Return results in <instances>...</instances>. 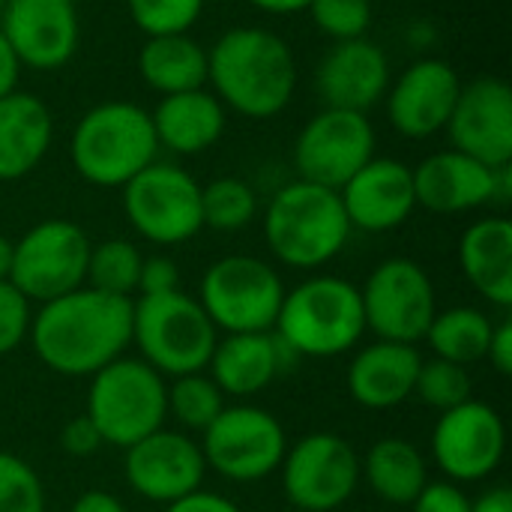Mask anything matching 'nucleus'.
Listing matches in <instances>:
<instances>
[{
  "label": "nucleus",
  "instance_id": "58836bf2",
  "mask_svg": "<svg viewBox=\"0 0 512 512\" xmlns=\"http://www.w3.org/2000/svg\"><path fill=\"white\" fill-rule=\"evenodd\" d=\"M414 512H471V498L459 483L429 480L411 504Z\"/></svg>",
  "mask_w": 512,
  "mask_h": 512
},
{
  "label": "nucleus",
  "instance_id": "e433bc0d",
  "mask_svg": "<svg viewBox=\"0 0 512 512\" xmlns=\"http://www.w3.org/2000/svg\"><path fill=\"white\" fill-rule=\"evenodd\" d=\"M309 12H312L315 24L339 42L363 39V33L369 30V21H372L369 0H312Z\"/></svg>",
  "mask_w": 512,
  "mask_h": 512
},
{
  "label": "nucleus",
  "instance_id": "f704fd0d",
  "mask_svg": "<svg viewBox=\"0 0 512 512\" xmlns=\"http://www.w3.org/2000/svg\"><path fill=\"white\" fill-rule=\"evenodd\" d=\"M45 486L33 465L0 450V512H45Z\"/></svg>",
  "mask_w": 512,
  "mask_h": 512
},
{
  "label": "nucleus",
  "instance_id": "a18cd8bd",
  "mask_svg": "<svg viewBox=\"0 0 512 512\" xmlns=\"http://www.w3.org/2000/svg\"><path fill=\"white\" fill-rule=\"evenodd\" d=\"M18 69H21V63H18L12 45L6 42V36H3V30H0V96H6V93L15 90V84H18Z\"/></svg>",
  "mask_w": 512,
  "mask_h": 512
},
{
  "label": "nucleus",
  "instance_id": "20e7f679",
  "mask_svg": "<svg viewBox=\"0 0 512 512\" xmlns=\"http://www.w3.org/2000/svg\"><path fill=\"white\" fill-rule=\"evenodd\" d=\"M348 237L351 222L336 189L297 180L267 204L264 240L285 267L318 270L345 249Z\"/></svg>",
  "mask_w": 512,
  "mask_h": 512
},
{
  "label": "nucleus",
  "instance_id": "1a4fd4ad",
  "mask_svg": "<svg viewBox=\"0 0 512 512\" xmlns=\"http://www.w3.org/2000/svg\"><path fill=\"white\" fill-rule=\"evenodd\" d=\"M201 456L210 471L231 483H258L279 471L288 435L279 417L258 405H225L207 432H201Z\"/></svg>",
  "mask_w": 512,
  "mask_h": 512
},
{
  "label": "nucleus",
  "instance_id": "393cba45",
  "mask_svg": "<svg viewBox=\"0 0 512 512\" xmlns=\"http://www.w3.org/2000/svg\"><path fill=\"white\" fill-rule=\"evenodd\" d=\"M459 264L471 288L489 303L512 306V222L489 216L474 222L459 243Z\"/></svg>",
  "mask_w": 512,
  "mask_h": 512
},
{
  "label": "nucleus",
  "instance_id": "b1692460",
  "mask_svg": "<svg viewBox=\"0 0 512 512\" xmlns=\"http://www.w3.org/2000/svg\"><path fill=\"white\" fill-rule=\"evenodd\" d=\"M288 360L291 354L273 333H222L207 369L225 399H252L282 375Z\"/></svg>",
  "mask_w": 512,
  "mask_h": 512
},
{
  "label": "nucleus",
  "instance_id": "3c124183",
  "mask_svg": "<svg viewBox=\"0 0 512 512\" xmlns=\"http://www.w3.org/2000/svg\"><path fill=\"white\" fill-rule=\"evenodd\" d=\"M66 3H72V6H75V3H81V0H66Z\"/></svg>",
  "mask_w": 512,
  "mask_h": 512
},
{
  "label": "nucleus",
  "instance_id": "39448f33",
  "mask_svg": "<svg viewBox=\"0 0 512 512\" xmlns=\"http://www.w3.org/2000/svg\"><path fill=\"white\" fill-rule=\"evenodd\" d=\"M159 141L153 120L132 102H105L90 108L69 141L75 171L93 186H126L156 159Z\"/></svg>",
  "mask_w": 512,
  "mask_h": 512
},
{
  "label": "nucleus",
  "instance_id": "0eeeda50",
  "mask_svg": "<svg viewBox=\"0 0 512 512\" xmlns=\"http://www.w3.org/2000/svg\"><path fill=\"white\" fill-rule=\"evenodd\" d=\"M105 444L129 450L168 420V384L141 357H117L90 378L84 411Z\"/></svg>",
  "mask_w": 512,
  "mask_h": 512
},
{
  "label": "nucleus",
  "instance_id": "37998d69",
  "mask_svg": "<svg viewBox=\"0 0 512 512\" xmlns=\"http://www.w3.org/2000/svg\"><path fill=\"white\" fill-rule=\"evenodd\" d=\"M486 360L495 366L498 375H510L512 372V321L504 318L501 324L492 327V339H489V351Z\"/></svg>",
  "mask_w": 512,
  "mask_h": 512
},
{
  "label": "nucleus",
  "instance_id": "a211bd4d",
  "mask_svg": "<svg viewBox=\"0 0 512 512\" xmlns=\"http://www.w3.org/2000/svg\"><path fill=\"white\" fill-rule=\"evenodd\" d=\"M0 30L18 63L33 69L63 66L78 45L75 6L66 0H6Z\"/></svg>",
  "mask_w": 512,
  "mask_h": 512
},
{
  "label": "nucleus",
  "instance_id": "cd10ccee",
  "mask_svg": "<svg viewBox=\"0 0 512 512\" xmlns=\"http://www.w3.org/2000/svg\"><path fill=\"white\" fill-rule=\"evenodd\" d=\"M360 480L393 507H411L429 483L426 456L408 438H381L360 459Z\"/></svg>",
  "mask_w": 512,
  "mask_h": 512
},
{
  "label": "nucleus",
  "instance_id": "a19ab883",
  "mask_svg": "<svg viewBox=\"0 0 512 512\" xmlns=\"http://www.w3.org/2000/svg\"><path fill=\"white\" fill-rule=\"evenodd\" d=\"M102 444H105V441H102L96 423H93L87 414L72 417V420L60 429V447H63V453H69V456H75V459L93 456Z\"/></svg>",
  "mask_w": 512,
  "mask_h": 512
},
{
  "label": "nucleus",
  "instance_id": "f257e3e1",
  "mask_svg": "<svg viewBox=\"0 0 512 512\" xmlns=\"http://www.w3.org/2000/svg\"><path fill=\"white\" fill-rule=\"evenodd\" d=\"M27 339L51 372L93 378L132 345V300L81 285L42 303Z\"/></svg>",
  "mask_w": 512,
  "mask_h": 512
},
{
  "label": "nucleus",
  "instance_id": "c9c22d12",
  "mask_svg": "<svg viewBox=\"0 0 512 512\" xmlns=\"http://www.w3.org/2000/svg\"><path fill=\"white\" fill-rule=\"evenodd\" d=\"M201 6L204 0H129V15L147 36H177L198 21Z\"/></svg>",
  "mask_w": 512,
  "mask_h": 512
},
{
  "label": "nucleus",
  "instance_id": "423d86ee",
  "mask_svg": "<svg viewBox=\"0 0 512 512\" xmlns=\"http://www.w3.org/2000/svg\"><path fill=\"white\" fill-rule=\"evenodd\" d=\"M219 342V330L198 297L177 291L132 300V345L162 378L204 372Z\"/></svg>",
  "mask_w": 512,
  "mask_h": 512
},
{
  "label": "nucleus",
  "instance_id": "4be33fe9",
  "mask_svg": "<svg viewBox=\"0 0 512 512\" xmlns=\"http://www.w3.org/2000/svg\"><path fill=\"white\" fill-rule=\"evenodd\" d=\"M387 87V54L369 39H345L333 45L318 66V93L327 108L366 114V108H372Z\"/></svg>",
  "mask_w": 512,
  "mask_h": 512
},
{
  "label": "nucleus",
  "instance_id": "f03ea898",
  "mask_svg": "<svg viewBox=\"0 0 512 512\" xmlns=\"http://www.w3.org/2000/svg\"><path fill=\"white\" fill-rule=\"evenodd\" d=\"M207 78L219 93L216 99L264 120L291 102L297 63L282 36L261 27H234L207 54Z\"/></svg>",
  "mask_w": 512,
  "mask_h": 512
},
{
  "label": "nucleus",
  "instance_id": "473e14b6",
  "mask_svg": "<svg viewBox=\"0 0 512 512\" xmlns=\"http://www.w3.org/2000/svg\"><path fill=\"white\" fill-rule=\"evenodd\" d=\"M258 201L246 180L219 177L201 186V219L213 231H240L255 219Z\"/></svg>",
  "mask_w": 512,
  "mask_h": 512
},
{
  "label": "nucleus",
  "instance_id": "79ce46f5",
  "mask_svg": "<svg viewBox=\"0 0 512 512\" xmlns=\"http://www.w3.org/2000/svg\"><path fill=\"white\" fill-rule=\"evenodd\" d=\"M165 512H243L231 498L225 495H216V492H207V489H198L174 504H168Z\"/></svg>",
  "mask_w": 512,
  "mask_h": 512
},
{
  "label": "nucleus",
  "instance_id": "dca6fc26",
  "mask_svg": "<svg viewBox=\"0 0 512 512\" xmlns=\"http://www.w3.org/2000/svg\"><path fill=\"white\" fill-rule=\"evenodd\" d=\"M123 474L138 498L168 507L201 489L207 465L198 441L162 426L126 450Z\"/></svg>",
  "mask_w": 512,
  "mask_h": 512
},
{
  "label": "nucleus",
  "instance_id": "412c9836",
  "mask_svg": "<svg viewBox=\"0 0 512 512\" xmlns=\"http://www.w3.org/2000/svg\"><path fill=\"white\" fill-rule=\"evenodd\" d=\"M423 357L417 345L375 339L363 345L345 375L351 399L366 411H390L414 396Z\"/></svg>",
  "mask_w": 512,
  "mask_h": 512
},
{
  "label": "nucleus",
  "instance_id": "6e6552de",
  "mask_svg": "<svg viewBox=\"0 0 512 512\" xmlns=\"http://www.w3.org/2000/svg\"><path fill=\"white\" fill-rule=\"evenodd\" d=\"M285 285L273 264L252 255H225L201 276L198 303L222 333H273Z\"/></svg>",
  "mask_w": 512,
  "mask_h": 512
},
{
  "label": "nucleus",
  "instance_id": "49530a36",
  "mask_svg": "<svg viewBox=\"0 0 512 512\" xmlns=\"http://www.w3.org/2000/svg\"><path fill=\"white\" fill-rule=\"evenodd\" d=\"M471 512H512V492L507 486L486 489L477 501H471Z\"/></svg>",
  "mask_w": 512,
  "mask_h": 512
},
{
  "label": "nucleus",
  "instance_id": "f3484780",
  "mask_svg": "<svg viewBox=\"0 0 512 512\" xmlns=\"http://www.w3.org/2000/svg\"><path fill=\"white\" fill-rule=\"evenodd\" d=\"M453 150L501 168L512 162V90L501 78H477L459 90L447 120Z\"/></svg>",
  "mask_w": 512,
  "mask_h": 512
},
{
  "label": "nucleus",
  "instance_id": "9d476101",
  "mask_svg": "<svg viewBox=\"0 0 512 512\" xmlns=\"http://www.w3.org/2000/svg\"><path fill=\"white\" fill-rule=\"evenodd\" d=\"M282 495L300 512H336L360 489V456L336 432L303 435L279 465Z\"/></svg>",
  "mask_w": 512,
  "mask_h": 512
},
{
  "label": "nucleus",
  "instance_id": "bb28decb",
  "mask_svg": "<svg viewBox=\"0 0 512 512\" xmlns=\"http://www.w3.org/2000/svg\"><path fill=\"white\" fill-rule=\"evenodd\" d=\"M51 144V114L30 93L0 96V180L30 174Z\"/></svg>",
  "mask_w": 512,
  "mask_h": 512
},
{
  "label": "nucleus",
  "instance_id": "7c9ffc66",
  "mask_svg": "<svg viewBox=\"0 0 512 512\" xmlns=\"http://www.w3.org/2000/svg\"><path fill=\"white\" fill-rule=\"evenodd\" d=\"M144 255L129 240H105L99 246H90L87 258V288H96L102 294L129 297L138 294V276H141Z\"/></svg>",
  "mask_w": 512,
  "mask_h": 512
},
{
  "label": "nucleus",
  "instance_id": "2eb2a0df",
  "mask_svg": "<svg viewBox=\"0 0 512 512\" xmlns=\"http://www.w3.org/2000/svg\"><path fill=\"white\" fill-rule=\"evenodd\" d=\"M369 159H375V129L360 111L327 108L303 126L294 144V165L300 180L336 192Z\"/></svg>",
  "mask_w": 512,
  "mask_h": 512
},
{
  "label": "nucleus",
  "instance_id": "4468645a",
  "mask_svg": "<svg viewBox=\"0 0 512 512\" xmlns=\"http://www.w3.org/2000/svg\"><path fill=\"white\" fill-rule=\"evenodd\" d=\"M507 453L501 414L477 399L450 408L432 429V459L450 483L468 486L492 477Z\"/></svg>",
  "mask_w": 512,
  "mask_h": 512
},
{
  "label": "nucleus",
  "instance_id": "a878e982",
  "mask_svg": "<svg viewBox=\"0 0 512 512\" xmlns=\"http://www.w3.org/2000/svg\"><path fill=\"white\" fill-rule=\"evenodd\" d=\"M150 120H153L156 141L183 156L213 147L225 132L222 102L204 90L165 96L150 114Z\"/></svg>",
  "mask_w": 512,
  "mask_h": 512
},
{
  "label": "nucleus",
  "instance_id": "09e8293b",
  "mask_svg": "<svg viewBox=\"0 0 512 512\" xmlns=\"http://www.w3.org/2000/svg\"><path fill=\"white\" fill-rule=\"evenodd\" d=\"M9 270H12V240L0 234V282L9 279Z\"/></svg>",
  "mask_w": 512,
  "mask_h": 512
},
{
  "label": "nucleus",
  "instance_id": "7ed1b4c3",
  "mask_svg": "<svg viewBox=\"0 0 512 512\" xmlns=\"http://www.w3.org/2000/svg\"><path fill=\"white\" fill-rule=\"evenodd\" d=\"M273 336L291 357L330 360L354 351L366 336L360 288L339 276H312L285 291Z\"/></svg>",
  "mask_w": 512,
  "mask_h": 512
},
{
  "label": "nucleus",
  "instance_id": "c756f323",
  "mask_svg": "<svg viewBox=\"0 0 512 512\" xmlns=\"http://www.w3.org/2000/svg\"><path fill=\"white\" fill-rule=\"evenodd\" d=\"M492 327L495 324L489 321V315L483 309L453 306V309H444L432 318L423 339L429 342L435 357L459 363V366H471V363L486 360Z\"/></svg>",
  "mask_w": 512,
  "mask_h": 512
},
{
  "label": "nucleus",
  "instance_id": "2f4dec72",
  "mask_svg": "<svg viewBox=\"0 0 512 512\" xmlns=\"http://www.w3.org/2000/svg\"><path fill=\"white\" fill-rule=\"evenodd\" d=\"M225 411V393L204 372L180 375L168 384V417L189 432H207Z\"/></svg>",
  "mask_w": 512,
  "mask_h": 512
},
{
  "label": "nucleus",
  "instance_id": "8fccbe9b",
  "mask_svg": "<svg viewBox=\"0 0 512 512\" xmlns=\"http://www.w3.org/2000/svg\"><path fill=\"white\" fill-rule=\"evenodd\" d=\"M3 9H6V0H0V15H3Z\"/></svg>",
  "mask_w": 512,
  "mask_h": 512
},
{
  "label": "nucleus",
  "instance_id": "c03bdc74",
  "mask_svg": "<svg viewBox=\"0 0 512 512\" xmlns=\"http://www.w3.org/2000/svg\"><path fill=\"white\" fill-rule=\"evenodd\" d=\"M69 512H126L123 501L111 492H102V489H90L84 495H78L72 501Z\"/></svg>",
  "mask_w": 512,
  "mask_h": 512
},
{
  "label": "nucleus",
  "instance_id": "4c0bfd02",
  "mask_svg": "<svg viewBox=\"0 0 512 512\" xmlns=\"http://www.w3.org/2000/svg\"><path fill=\"white\" fill-rule=\"evenodd\" d=\"M33 303L9 282H0V357L12 354L30 336Z\"/></svg>",
  "mask_w": 512,
  "mask_h": 512
},
{
  "label": "nucleus",
  "instance_id": "de8ad7c7",
  "mask_svg": "<svg viewBox=\"0 0 512 512\" xmlns=\"http://www.w3.org/2000/svg\"><path fill=\"white\" fill-rule=\"evenodd\" d=\"M255 3L258 9L264 12H276V15H288V12H300V9H309L312 0H249Z\"/></svg>",
  "mask_w": 512,
  "mask_h": 512
},
{
  "label": "nucleus",
  "instance_id": "5701e85b",
  "mask_svg": "<svg viewBox=\"0 0 512 512\" xmlns=\"http://www.w3.org/2000/svg\"><path fill=\"white\" fill-rule=\"evenodd\" d=\"M414 195L417 204L432 213H465L495 201V168L459 153L444 150L417 165Z\"/></svg>",
  "mask_w": 512,
  "mask_h": 512
},
{
  "label": "nucleus",
  "instance_id": "6ab92c4d",
  "mask_svg": "<svg viewBox=\"0 0 512 512\" xmlns=\"http://www.w3.org/2000/svg\"><path fill=\"white\" fill-rule=\"evenodd\" d=\"M345 216L351 228L381 234L399 228L417 207L414 174L396 159H369L342 189Z\"/></svg>",
  "mask_w": 512,
  "mask_h": 512
},
{
  "label": "nucleus",
  "instance_id": "aec40b11",
  "mask_svg": "<svg viewBox=\"0 0 512 512\" xmlns=\"http://www.w3.org/2000/svg\"><path fill=\"white\" fill-rule=\"evenodd\" d=\"M462 81L444 60H417L402 72L387 99L390 123L405 138H429L447 126Z\"/></svg>",
  "mask_w": 512,
  "mask_h": 512
},
{
  "label": "nucleus",
  "instance_id": "ddd939ff",
  "mask_svg": "<svg viewBox=\"0 0 512 512\" xmlns=\"http://www.w3.org/2000/svg\"><path fill=\"white\" fill-rule=\"evenodd\" d=\"M360 300L366 330H372L375 339L399 345H417L438 315L435 285L411 258L381 261L363 282Z\"/></svg>",
  "mask_w": 512,
  "mask_h": 512
},
{
  "label": "nucleus",
  "instance_id": "ea45409f",
  "mask_svg": "<svg viewBox=\"0 0 512 512\" xmlns=\"http://www.w3.org/2000/svg\"><path fill=\"white\" fill-rule=\"evenodd\" d=\"M180 288V270L171 258L153 255L144 258L141 276H138V297H153V294H168Z\"/></svg>",
  "mask_w": 512,
  "mask_h": 512
},
{
  "label": "nucleus",
  "instance_id": "9b49d317",
  "mask_svg": "<svg viewBox=\"0 0 512 512\" xmlns=\"http://www.w3.org/2000/svg\"><path fill=\"white\" fill-rule=\"evenodd\" d=\"M129 225L156 246H180L201 228V186L177 165L150 162L123 186Z\"/></svg>",
  "mask_w": 512,
  "mask_h": 512
},
{
  "label": "nucleus",
  "instance_id": "c85d7f7f",
  "mask_svg": "<svg viewBox=\"0 0 512 512\" xmlns=\"http://www.w3.org/2000/svg\"><path fill=\"white\" fill-rule=\"evenodd\" d=\"M138 69L144 81L165 96L201 90L207 81V51L186 33L150 36L138 54Z\"/></svg>",
  "mask_w": 512,
  "mask_h": 512
},
{
  "label": "nucleus",
  "instance_id": "72a5a7b5",
  "mask_svg": "<svg viewBox=\"0 0 512 512\" xmlns=\"http://www.w3.org/2000/svg\"><path fill=\"white\" fill-rule=\"evenodd\" d=\"M414 396L426 408L444 414V411L459 408L468 399H474V381H471L468 366H459V363L432 357V360H423V366H420Z\"/></svg>",
  "mask_w": 512,
  "mask_h": 512
},
{
  "label": "nucleus",
  "instance_id": "f8f14e48",
  "mask_svg": "<svg viewBox=\"0 0 512 512\" xmlns=\"http://www.w3.org/2000/svg\"><path fill=\"white\" fill-rule=\"evenodd\" d=\"M90 246L93 243L87 234L69 219L39 222L18 243H12L9 282L30 303L42 306L57 300L84 285Z\"/></svg>",
  "mask_w": 512,
  "mask_h": 512
}]
</instances>
